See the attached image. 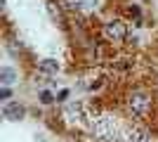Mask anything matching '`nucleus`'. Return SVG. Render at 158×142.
Segmentation results:
<instances>
[{"mask_svg": "<svg viewBox=\"0 0 158 142\" xmlns=\"http://www.w3.org/2000/svg\"><path fill=\"white\" fill-rule=\"evenodd\" d=\"M35 67H38L40 71H47V74H57V71H59V64L54 59H40Z\"/></svg>", "mask_w": 158, "mask_h": 142, "instance_id": "nucleus-3", "label": "nucleus"}, {"mask_svg": "<svg viewBox=\"0 0 158 142\" xmlns=\"http://www.w3.org/2000/svg\"><path fill=\"white\" fill-rule=\"evenodd\" d=\"M28 109L21 104L19 100H14V102H5L2 104V116H5L7 121H21L24 116H26Z\"/></svg>", "mask_w": 158, "mask_h": 142, "instance_id": "nucleus-2", "label": "nucleus"}, {"mask_svg": "<svg viewBox=\"0 0 158 142\" xmlns=\"http://www.w3.org/2000/svg\"><path fill=\"white\" fill-rule=\"evenodd\" d=\"M0 78H2V83H5V85H10V83H14L17 74H14V69H10V67H2V71H0Z\"/></svg>", "mask_w": 158, "mask_h": 142, "instance_id": "nucleus-4", "label": "nucleus"}, {"mask_svg": "<svg viewBox=\"0 0 158 142\" xmlns=\"http://www.w3.org/2000/svg\"><path fill=\"white\" fill-rule=\"evenodd\" d=\"M92 95L45 116L71 142H158V64L151 52H123L99 67Z\"/></svg>", "mask_w": 158, "mask_h": 142, "instance_id": "nucleus-1", "label": "nucleus"}, {"mask_svg": "<svg viewBox=\"0 0 158 142\" xmlns=\"http://www.w3.org/2000/svg\"><path fill=\"white\" fill-rule=\"evenodd\" d=\"M0 97H2V100H7V97H10V90H7V88H2V93H0Z\"/></svg>", "mask_w": 158, "mask_h": 142, "instance_id": "nucleus-5", "label": "nucleus"}]
</instances>
